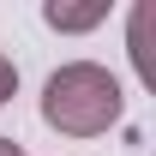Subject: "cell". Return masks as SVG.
Wrapping results in <instances>:
<instances>
[{
    "instance_id": "3",
    "label": "cell",
    "mask_w": 156,
    "mask_h": 156,
    "mask_svg": "<svg viewBox=\"0 0 156 156\" xmlns=\"http://www.w3.org/2000/svg\"><path fill=\"white\" fill-rule=\"evenodd\" d=\"M12 90H18V66H12V60H6V54H0V102H6V96H12Z\"/></svg>"
},
{
    "instance_id": "1",
    "label": "cell",
    "mask_w": 156,
    "mask_h": 156,
    "mask_svg": "<svg viewBox=\"0 0 156 156\" xmlns=\"http://www.w3.org/2000/svg\"><path fill=\"white\" fill-rule=\"evenodd\" d=\"M42 120L66 138H96L120 120V84L102 66L78 60V66H60L42 90Z\"/></svg>"
},
{
    "instance_id": "2",
    "label": "cell",
    "mask_w": 156,
    "mask_h": 156,
    "mask_svg": "<svg viewBox=\"0 0 156 156\" xmlns=\"http://www.w3.org/2000/svg\"><path fill=\"white\" fill-rule=\"evenodd\" d=\"M42 18L54 24V30H90V24L108 18V6H60L54 0V6H42Z\"/></svg>"
},
{
    "instance_id": "4",
    "label": "cell",
    "mask_w": 156,
    "mask_h": 156,
    "mask_svg": "<svg viewBox=\"0 0 156 156\" xmlns=\"http://www.w3.org/2000/svg\"><path fill=\"white\" fill-rule=\"evenodd\" d=\"M0 156H18V144H12V138H0Z\"/></svg>"
}]
</instances>
